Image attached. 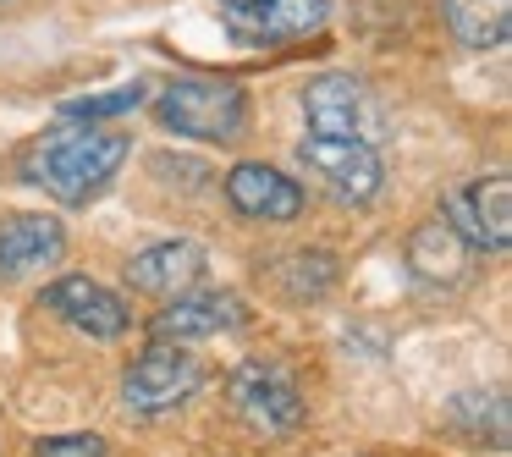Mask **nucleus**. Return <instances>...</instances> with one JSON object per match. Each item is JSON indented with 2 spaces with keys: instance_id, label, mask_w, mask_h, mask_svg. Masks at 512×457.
<instances>
[{
  "instance_id": "f257e3e1",
  "label": "nucleus",
  "mask_w": 512,
  "mask_h": 457,
  "mask_svg": "<svg viewBox=\"0 0 512 457\" xmlns=\"http://www.w3.org/2000/svg\"><path fill=\"white\" fill-rule=\"evenodd\" d=\"M133 155V138L122 127H100V122H56L34 149H28V171L23 177L34 188H45L56 204L78 210V204L100 199L116 182V171Z\"/></svg>"
},
{
  "instance_id": "f03ea898",
  "label": "nucleus",
  "mask_w": 512,
  "mask_h": 457,
  "mask_svg": "<svg viewBox=\"0 0 512 457\" xmlns=\"http://www.w3.org/2000/svg\"><path fill=\"white\" fill-rule=\"evenodd\" d=\"M248 105L243 83L226 78H171L155 94V122L177 138H199V144H237L248 133Z\"/></svg>"
},
{
  "instance_id": "7ed1b4c3",
  "label": "nucleus",
  "mask_w": 512,
  "mask_h": 457,
  "mask_svg": "<svg viewBox=\"0 0 512 457\" xmlns=\"http://www.w3.org/2000/svg\"><path fill=\"white\" fill-rule=\"evenodd\" d=\"M226 402L232 413L248 424L254 435H298L309 419V402H303L292 369H281L276 358H243V364L226 375Z\"/></svg>"
},
{
  "instance_id": "20e7f679",
  "label": "nucleus",
  "mask_w": 512,
  "mask_h": 457,
  "mask_svg": "<svg viewBox=\"0 0 512 457\" xmlns=\"http://www.w3.org/2000/svg\"><path fill=\"white\" fill-rule=\"evenodd\" d=\"M210 380V369L188 353V342H149L133 364L122 369V402L133 413H171L182 402L199 397V386Z\"/></svg>"
},
{
  "instance_id": "39448f33",
  "label": "nucleus",
  "mask_w": 512,
  "mask_h": 457,
  "mask_svg": "<svg viewBox=\"0 0 512 457\" xmlns=\"http://www.w3.org/2000/svg\"><path fill=\"white\" fill-rule=\"evenodd\" d=\"M298 160L320 177V188L331 193L336 204H347V210L375 204L380 188H386V166H380V155H375L369 138H320V133H309L298 144Z\"/></svg>"
},
{
  "instance_id": "423d86ee",
  "label": "nucleus",
  "mask_w": 512,
  "mask_h": 457,
  "mask_svg": "<svg viewBox=\"0 0 512 457\" xmlns=\"http://www.w3.org/2000/svg\"><path fill=\"white\" fill-rule=\"evenodd\" d=\"M441 215L468 248H479V254H507L512 248V177L496 171V177H479L468 188L446 193Z\"/></svg>"
},
{
  "instance_id": "0eeeda50",
  "label": "nucleus",
  "mask_w": 512,
  "mask_h": 457,
  "mask_svg": "<svg viewBox=\"0 0 512 457\" xmlns=\"http://www.w3.org/2000/svg\"><path fill=\"white\" fill-rule=\"evenodd\" d=\"M39 298H45L50 314H61V320L78 336H89V342H122V336L133 331L127 298L111 292L105 281H94V276H61V281H50Z\"/></svg>"
},
{
  "instance_id": "6e6552de",
  "label": "nucleus",
  "mask_w": 512,
  "mask_h": 457,
  "mask_svg": "<svg viewBox=\"0 0 512 457\" xmlns=\"http://www.w3.org/2000/svg\"><path fill=\"white\" fill-rule=\"evenodd\" d=\"M243 325H248V309H243L237 292L188 287V292L160 303V314L149 320V336H155V342H204V336L243 331Z\"/></svg>"
},
{
  "instance_id": "1a4fd4ad",
  "label": "nucleus",
  "mask_w": 512,
  "mask_h": 457,
  "mask_svg": "<svg viewBox=\"0 0 512 457\" xmlns=\"http://www.w3.org/2000/svg\"><path fill=\"white\" fill-rule=\"evenodd\" d=\"M226 204H232L243 221H270V226H287L298 221L303 210H309V199H303V188L287 177V171L265 166V160H237L232 171H226Z\"/></svg>"
},
{
  "instance_id": "9d476101",
  "label": "nucleus",
  "mask_w": 512,
  "mask_h": 457,
  "mask_svg": "<svg viewBox=\"0 0 512 457\" xmlns=\"http://www.w3.org/2000/svg\"><path fill=\"white\" fill-rule=\"evenodd\" d=\"M204 270H210L204 243H193V237H171V243H155V248H144V254L127 259L122 281L133 292H149V298H177V292L199 287Z\"/></svg>"
},
{
  "instance_id": "9b49d317",
  "label": "nucleus",
  "mask_w": 512,
  "mask_h": 457,
  "mask_svg": "<svg viewBox=\"0 0 512 457\" xmlns=\"http://www.w3.org/2000/svg\"><path fill=\"white\" fill-rule=\"evenodd\" d=\"M56 259H67V226L56 215L23 210L0 221V281H23Z\"/></svg>"
},
{
  "instance_id": "f8f14e48",
  "label": "nucleus",
  "mask_w": 512,
  "mask_h": 457,
  "mask_svg": "<svg viewBox=\"0 0 512 457\" xmlns=\"http://www.w3.org/2000/svg\"><path fill=\"white\" fill-rule=\"evenodd\" d=\"M364 116L369 100L353 72H325L303 89V122L320 138H364Z\"/></svg>"
},
{
  "instance_id": "ddd939ff",
  "label": "nucleus",
  "mask_w": 512,
  "mask_h": 457,
  "mask_svg": "<svg viewBox=\"0 0 512 457\" xmlns=\"http://www.w3.org/2000/svg\"><path fill=\"white\" fill-rule=\"evenodd\" d=\"M243 45H298L331 23V0H265L259 12H226Z\"/></svg>"
},
{
  "instance_id": "4468645a",
  "label": "nucleus",
  "mask_w": 512,
  "mask_h": 457,
  "mask_svg": "<svg viewBox=\"0 0 512 457\" xmlns=\"http://www.w3.org/2000/svg\"><path fill=\"white\" fill-rule=\"evenodd\" d=\"M408 270L424 281V287H457V281L468 276V243L446 226V215H430V221L413 226Z\"/></svg>"
},
{
  "instance_id": "2eb2a0df",
  "label": "nucleus",
  "mask_w": 512,
  "mask_h": 457,
  "mask_svg": "<svg viewBox=\"0 0 512 457\" xmlns=\"http://www.w3.org/2000/svg\"><path fill=\"white\" fill-rule=\"evenodd\" d=\"M441 424L452 435H463V441H474V446H507V430H512L507 391H501V386H468V391H457V397H446Z\"/></svg>"
},
{
  "instance_id": "dca6fc26",
  "label": "nucleus",
  "mask_w": 512,
  "mask_h": 457,
  "mask_svg": "<svg viewBox=\"0 0 512 457\" xmlns=\"http://www.w3.org/2000/svg\"><path fill=\"white\" fill-rule=\"evenodd\" d=\"M441 17L468 50H496L512 34V0H441Z\"/></svg>"
},
{
  "instance_id": "f3484780",
  "label": "nucleus",
  "mask_w": 512,
  "mask_h": 457,
  "mask_svg": "<svg viewBox=\"0 0 512 457\" xmlns=\"http://www.w3.org/2000/svg\"><path fill=\"white\" fill-rule=\"evenodd\" d=\"M276 287L287 303H320L336 287V259L325 248H292L276 265Z\"/></svg>"
},
{
  "instance_id": "a211bd4d",
  "label": "nucleus",
  "mask_w": 512,
  "mask_h": 457,
  "mask_svg": "<svg viewBox=\"0 0 512 457\" xmlns=\"http://www.w3.org/2000/svg\"><path fill=\"white\" fill-rule=\"evenodd\" d=\"M149 100L144 83H122V89H105V94H83V100L61 105V122H111V116H127Z\"/></svg>"
},
{
  "instance_id": "6ab92c4d",
  "label": "nucleus",
  "mask_w": 512,
  "mask_h": 457,
  "mask_svg": "<svg viewBox=\"0 0 512 457\" xmlns=\"http://www.w3.org/2000/svg\"><path fill=\"white\" fill-rule=\"evenodd\" d=\"M34 457H116L111 441L94 430H67V435H39Z\"/></svg>"
},
{
  "instance_id": "aec40b11",
  "label": "nucleus",
  "mask_w": 512,
  "mask_h": 457,
  "mask_svg": "<svg viewBox=\"0 0 512 457\" xmlns=\"http://www.w3.org/2000/svg\"><path fill=\"white\" fill-rule=\"evenodd\" d=\"M226 12H259V6H265V0H221Z\"/></svg>"
}]
</instances>
